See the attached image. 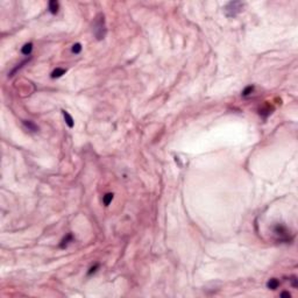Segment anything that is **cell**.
Instances as JSON below:
<instances>
[{
    "label": "cell",
    "mask_w": 298,
    "mask_h": 298,
    "mask_svg": "<svg viewBox=\"0 0 298 298\" xmlns=\"http://www.w3.org/2000/svg\"><path fill=\"white\" fill-rule=\"evenodd\" d=\"M106 26H105V18L103 14H99L96 18V21L93 24V34L98 41L103 40L106 36Z\"/></svg>",
    "instance_id": "6da1fadb"
},
{
    "label": "cell",
    "mask_w": 298,
    "mask_h": 298,
    "mask_svg": "<svg viewBox=\"0 0 298 298\" xmlns=\"http://www.w3.org/2000/svg\"><path fill=\"white\" fill-rule=\"evenodd\" d=\"M243 8V4L241 1H231L224 7V12L227 18H234L240 13Z\"/></svg>",
    "instance_id": "7a4b0ae2"
},
{
    "label": "cell",
    "mask_w": 298,
    "mask_h": 298,
    "mask_svg": "<svg viewBox=\"0 0 298 298\" xmlns=\"http://www.w3.org/2000/svg\"><path fill=\"white\" fill-rule=\"evenodd\" d=\"M274 233L278 236L279 241H288L289 239V231L288 228L282 225V224H277L274 226Z\"/></svg>",
    "instance_id": "3957f363"
},
{
    "label": "cell",
    "mask_w": 298,
    "mask_h": 298,
    "mask_svg": "<svg viewBox=\"0 0 298 298\" xmlns=\"http://www.w3.org/2000/svg\"><path fill=\"white\" fill-rule=\"evenodd\" d=\"M22 124H24V127H26V128H27L28 130H30V132H37V130H39V126L35 125L33 121L24 120V121H22Z\"/></svg>",
    "instance_id": "277c9868"
},
{
    "label": "cell",
    "mask_w": 298,
    "mask_h": 298,
    "mask_svg": "<svg viewBox=\"0 0 298 298\" xmlns=\"http://www.w3.org/2000/svg\"><path fill=\"white\" fill-rule=\"evenodd\" d=\"M72 241H73V235H72L71 233H69L65 238H63V240L61 241V243H59V247L64 249V248H67L68 246H69V243L72 242Z\"/></svg>",
    "instance_id": "5b68a950"
},
{
    "label": "cell",
    "mask_w": 298,
    "mask_h": 298,
    "mask_svg": "<svg viewBox=\"0 0 298 298\" xmlns=\"http://www.w3.org/2000/svg\"><path fill=\"white\" fill-rule=\"evenodd\" d=\"M62 114H63V116H64V120H65V124H67L70 128H72L73 126H75V121H73V119H72V116L68 113L67 111H64L63 110L62 111Z\"/></svg>",
    "instance_id": "8992f818"
},
{
    "label": "cell",
    "mask_w": 298,
    "mask_h": 298,
    "mask_svg": "<svg viewBox=\"0 0 298 298\" xmlns=\"http://www.w3.org/2000/svg\"><path fill=\"white\" fill-rule=\"evenodd\" d=\"M58 8H59V5H58L57 1H54V0H51V1H49L48 4V11L51 13V14H56L58 12Z\"/></svg>",
    "instance_id": "52a82bcc"
},
{
    "label": "cell",
    "mask_w": 298,
    "mask_h": 298,
    "mask_svg": "<svg viewBox=\"0 0 298 298\" xmlns=\"http://www.w3.org/2000/svg\"><path fill=\"white\" fill-rule=\"evenodd\" d=\"M65 72H67V70H65V69H63V68H56V69H55V70L51 72L50 77H51V78H59V77H62Z\"/></svg>",
    "instance_id": "ba28073f"
},
{
    "label": "cell",
    "mask_w": 298,
    "mask_h": 298,
    "mask_svg": "<svg viewBox=\"0 0 298 298\" xmlns=\"http://www.w3.org/2000/svg\"><path fill=\"white\" fill-rule=\"evenodd\" d=\"M279 287V281L277 278H270L268 282H267V288L271 289V290H275Z\"/></svg>",
    "instance_id": "9c48e42d"
},
{
    "label": "cell",
    "mask_w": 298,
    "mask_h": 298,
    "mask_svg": "<svg viewBox=\"0 0 298 298\" xmlns=\"http://www.w3.org/2000/svg\"><path fill=\"white\" fill-rule=\"evenodd\" d=\"M29 59H30V58H28V59H24V61H22V62L20 63V64H18V65H16V67H15L14 69H13V70L10 72V75H8V76H10V77H13L15 73L19 71L20 69H22V68H24V64H27V63L29 62Z\"/></svg>",
    "instance_id": "30bf717a"
},
{
    "label": "cell",
    "mask_w": 298,
    "mask_h": 298,
    "mask_svg": "<svg viewBox=\"0 0 298 298\" xmlns=\"http://www.w3.org/2000/svg\"><path fill=\"white\" fill-rule=\"evenodd\" d=\"M32 50H33V43L32 42H29V43H26L21 48V53L24 54V55H26V56H29L30 54H32Z\"/></svg>",
    "instance_id": "8fae6325"
},
{
    "label": "cell",
    "mask_w": 298,
    "mask_h": 298,
    "mask_svg": "<svg viewBox=\"0 0 298 298\" xmlns=\"http://www.w3.org/2000/svg\"><path fill=\"white\" fill-rule=\"evenodd\" d=\"M112 200H113V193H106L103 197V203H104L105 206H108Z\"/></svg>",
    "instance_id": "7c38bea8"
},
{
    "label": "cell",
    "mask_w": 298,
    "mask_h": 298,
    "mask_svg": "<svg viewBox=\"0 0 298 298\" xmlns=\"http://www.w3.org/2000/svg\"><path fill=\"white\" fill-rule=\"evenodd\" d=\"M253 91H254V85H249V86H247L242 91V97H248V96H250L252 93H253Z\"/></svg>",
    "instance_id": "4fadbf2b"
},
{
    "label": "cell",
    "mask_w": 298,
    "mask_h": 298,
    "mask_svg": "<svg viewBox=\"0 0 298 298\" xmlns=\"http://www.w3.org/2000/svg\"><path fill=\"white\" fill-rule=\"evenodd\" d=\"M71 51L73 54H79L81 51H82V44H81V43H75L73 46H72Z\"/></svg>",
    "instance_id": "5bb4252c"
},
{
    "label": "cell",
    "mask_w": 298,
    "mask_h": 298,
    "mask_svg": "<svg viewBox=\"0 0 298 298\" xmlns=\"http://www.w3.org/2000/svg\"><path fill=\"white\" fill-rule=\"evenodd\" d=\"M98 268H99V265H93V267H91V268H90V270L87 271V275H92V274H94V273H96V271H97V269H98Z\"/></svg>",
    "instance_id": "9a60e30c"
},
{
    "label": "cell",
    "mask_w": 298,
    "mask_h": 298,
    "mask_svg": "<svg viewBox=\"0 0 298 298\" xmlns=\"http://www.w3.org/2000/svg\"><path fill=\"white\" fill-rule=\"evenodd\" d=\"M281 297H288V298H290V297H291V295H290L289 292H287V291H284V292L281 293Z\"/></svg>",
    "instance_id": "2e32d148"
},
{
    "label": "cell",
    "mask_w": 298,
    "mask_h": 298,
    "mask_svg": "<svg viewBox=\"0 0 298 298\" xmlns=\"http://www.w3.org/2000/svg\"><path fill=\"white\" fill-rule=\"evenodd\" d=\"M291 283H292V285L295 287V288H297V279H296V277L293 276L292 279H291Z\"/></svg>",
    "instance_id": "e0dca14e"
}]
</instances>
